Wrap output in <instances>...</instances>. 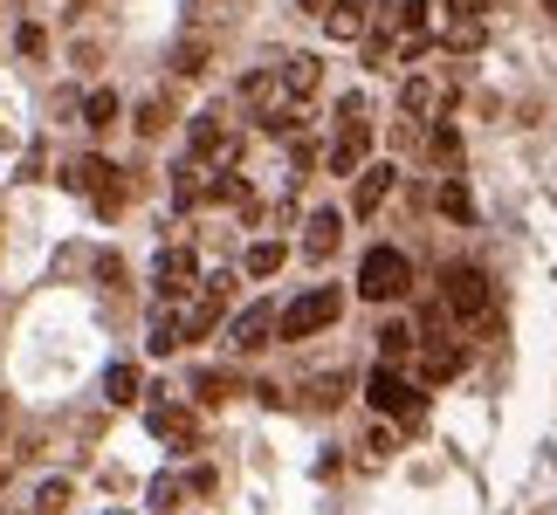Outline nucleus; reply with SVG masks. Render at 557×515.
<instances>
[{"label": "nucleus", "mask_w": 557, "mask_h": 515, "mask_svg": "<svg viewBox=\"0 0 557 515\" xmlns=\"http://www.w3.org/2000/svg\"><path fill=\"white\" fill-rule=\"evenodd\" d=\"M406 289H413V262H406L399 248H366V262H358V296H366V303H399Z\"/></svg>", "instance_id": "nucleus-1"}, {"label": "nucleus", "mask_w": 557, "mask_h": 515, "mask_svg": "<svg viewBox=\"0 0 557 515\" xmlns=\"http://www.w3.org/2000/svg\"><path fill=\"white\" fill-rule=\"evenodd\" d=\"M337 310H345V296H337L331 282H317V289H304L283 316H275V337H289V343H296V337H317V330L337 324Z\"/></svg>", "instance_id": "nucleus-2"}, {"label": "nucleus", "mask_w": 557, "mask_h": 515, "mask_svg": "<svg viewBox=\"0 0 557 515\" xmlns=\"http://www.w3.org/2000/svg\"><path fill=\"white\" fill-rule=\"evenodd\" d=\"M441 310L455 316V324H475V316L488 310V275H482V268H468V262H461V268H447V275H441Z\"/></svg>", "instance_id": "nucleus-3"}, {"label": "nucleus", "mask_w": 557, "mask_h": 515, "mask_svg": "<svg viewBox=\"0 0 557 515\" xmlns=\"http://www.w3.org/2000/svg\"><path fill=\"white\" fill-rule=\"evenodd\" d=\"M227 296H234V275H207V282L193 289V303L180 310V343H193V337H207L213 324H221Z\"/></svg>", "instance_id": "nucleus-4"}, {"label": "nucleus", "mask_w": 557, "mask_h": 515, "mask_svg": "<svg viewBox=\"0 0 557 515\" xmlns=\"http://www.w3.org/2000/svg\"><path fill=\"white\" fill-rule=\"evenodd\" d=\"M461 372H468V343H461V337L420 330V378H426V385H447V378H461Z\"/></svg>", "instance_id": "nucleus-5"}, {"label": "nucleus", "mask_w": 557, "mask_h": 515, "mask_svg": "<svg viewBox=\"0 0 557 515\" xmlns=\"http://www.w3.org/2000/svg\"><path fill=\"white\" fill-rule=\"evenodd\" d=\"M152 282H159V303H173V296H186L193 282H200V254H193V248H159V262H152Z\"/></svg>", "instance_id": "nucleus-6"}, {"label": "nucleus", "mask_w": 557, "mask_h": 515, "mask_svg": "<svg viewBox=\"0 0 557 515\" xmlns=\"http://www.w3.org/2000/svg\"><path fill=\"white\" fill-rule=\"evenodd\" d=\"M70 186H76V192H97V206H103V213L124 200V179H117V165H111V159H76V165H70Z\"/></svg>", "instance_id": "nucleus-7"}, {"label": "nucleus", "mask_w": 557, "mask_h": 515, "mask_svg": "<svg viewBox=\"0 0 557 515\" xmlns=\"http://www.w3.org/2000/svg\"><path fill=\"white\" fill-rule=\"evenodd\" d=\"M275 316H283L275 303H248V310L227 324V343H234L242 357H248V351H262V343H275Z\"/></svg>", "instance_id": "nucleus-8"}, {"label": "nucleus", "mask_w": 557, "mask_h": 515, "mask_svg": "<svg viewBox=\"0 0 557 515\" xmlns=\"http://www.w3.org/2000/svg\"><path fill=\"white\" fill-rule=\"evenodd\" d=\"M366 405H379V413H406V419H420V405H413V392H406V378L393 372V364H379V372L366 378Z\"/></svg>", "instance_id": "nucleus-9"}, {"label": "nucleus", "mask_w": 557, "mask_h": 515, "mask_svg": "<svg viewBox=\"0 0 557 515\" xmlns=\"http://www.w3.org/2000/svg\"><path fill=\"white\" fill-rule=\"evenodd\" d=\"M399 186V165H358V179H351V213H379L385 206V192Z\"/></svg>", "instance_id": "nucleus-10"}, {"label": "nucleus", "mask_w": 557, "mask_h": 515, "mask_svg": "<svg viewBox=\"0 0 557 515\" xmlns=\"http://www.w3.org/2000/svg\"><path fill=\"white\" fill-rule=\"evenodd\" d=\"M372 159V124H351V131H337V145H331V172L337 179H358V165Z\"/></svg>", "instance_id": "nucleus-11"}, {"label": "nucleus", "mask_w": 557, "mask_h": 515, "mask_svg": "<svg viewBox=\"0 0 557 515\" xmlns=\"http://www.w3.org/2000/svg\"><path fill=\"white\" fill-rule=\"evenodd\" d=\"M434 111H441V83H434V76H406V83H399V117L426 124Z\"/></svg>", "instance_id": "nucleus-12"}, {"label": "nucleus", "mask_w": 557, "mask_h": 515, "mask_svg": "<svg viewBox=\"0 0 557 515\" xmlns=\"http://www.w3.org/2000/svg\"><path fill=\"white\" fill-rule=\"evenodd\" d=\"M275 76H283V97L289 103H304V97H317V83H324V62H317V55H289Z\"/></svg>", "instance_id": "nucleus-13"}, {"label": "nucleus", "mask_w": 557, "mask_h": 515, "mask_svg": "<svg viewBox=\"0 0 557 515\" xmlns=\"http://www.w3.org/2000/svg\"><path fill=\"white\" fill-rule=\"evenodd\" d=\"M337 241H345V221H337V213H310V227H304V254H310V262H331Z\"/></svg>", "instance_id": "nucleus-14"}, {"label": "nucleus", "mask_w": 557, "mask_h": 515, "mask_svg": "<svg viewBox=\"0 0 557 515\" xmlns=\"http://www.w3.org/2000/svg\"><path fill=\"white\" fill-rule=\"evenodd\" d=\"M145 419H152V434H159V440H173V447H186L193 434H200V419L180 413V405H165V399H152V413H145Z\"/></svg>", "instance_id": "nucleus-15"}, {"label": "nucleus", "mask_w": 557, "mask_h": 515, "mask_svg": "<svg viewBox=\"0 0 557 515\" xmlns=\"http://www.w3.org/2000/svg\"><path fill=\"white\" fill-rule=\"evenodd\" d=\"M242 97L255 103V111H269V103H283V76H275V70H248L242 76Z\"/></svg>", "instance_id": "nucleus-16"}, {"label": "nucleus", "mask_w": 557, "mask_h": 515, "mask_svg": "<svg viewBox=\"0 0 557 515\" xmlns=\"http://www.w3.org/2000/svg\"><path fill=\"white\" fill-rule=\"evenodd\" d=\"M434 206L447 213V221H461V227H468V221H475V200H468V186L455 179V172H447V186L434 192Z\"/></svg>", "instance_id": "nucleus-17"}, {"label": "nucleus", "mask_w": 557, "mask_h": 515, "mask_svg": "<svg viewBox=\"0 0 557 515\" xmlns=\"http://www.w3.org/2000/svg\"><path fill=\"white\" fill-rule=\"evenodd\" d=\"M304 399L317 405V413H337V405H345V372H324V378H310V385H304Z\"/></svg>", "instance_id": "nucleus-18"}, {"label": "nucleus", "mask_w": 557, "mask_h": 515, "mask_svg": "<svg viewBox=\"0 0 557 515\" xmlns=\"http://www.w3.org/2000/svg\"><path fill=\"white\" fill-rule=\"evenodd\" d=\"M83 124H90V131H111V124H117V90H90V103H83Z\"/></svg>", "instance_id": "nucleus-19"}, {"label": "nucleus", "mask_w": 557, "mask_h": 515, "mask_svg": "<svg viewBox=\"0 0 557 515\" xmlns=\"http://www.w3.org/2000/svg\"><path fill=\"white\" fill-rule=\"evenodd\" d=\"M165 351H180V310L173 303L152 316V357H165Z\"/></svg>", "instance_id": "nucleus-20"}, {"label": "nucleus", "mask_w": 557, "mask_h": 515, "mask_svg": "<svg viewBox=\"0 0 557 515\" xmlns=\"http://www.w3.org/2000/svg\"><path fill=\"white\" fill-rule=\"evenodd\" d=\"M165 124H173V103H165V97H145L138 103V138H159Z\"/></svg>", "instance_id": "nucleus-21"}, {"label": "nucleus", "mask_w": 557, "mask_h": 515, "mask_svg": "<svg viewBox=\"0 0 557 515\" xmlns=\"http://www.w3.org/2000/svg\"><path fill=\"white\" fill-rule=\"evenodd\" d=\"M103 392H111L117 405H132L138 399V364H111V372H103Z\"/></svg>", "instance_id": "nucleus-22"}, {"label": "nucleus", "mask_w": 557, "mask_h": 515, "mask_svg": "<svg viewBox=\"0 0 557 515\" xmlns=\"http://www.w3.org/2000/svg\"><path fill=\"white\" fill-rule=\"evenodd\" d=\"M413 343H420V337L406 330V324H385V330H379V357H385V364H399L406 351H413Z\"/></svg>", "instance_id": "nucleus-23"}, {"label": "nucleus", "mask_w": 557, "mask_h": 515, "mask_svg": "<svg viewBox=\"0 0 557 515\" xmlns=\"http://www.w3.org/2000/svg\"><path fill=\"white\" fill-rule=\"evenodd\" d=\"M283 268V241H255L248 248V275H275Z\"/></svg>", "instance_id": "nucleus-24"}, {"label": "nucleus", "mask_w": 557, "mask_h": 515, "mask_svg": "<svg viewBox=\"0 0 557 515\" xmlns=\"http://www.w3.org/2000/svg\"><path fill=\"white\" fill-rule=\"evenodd\" d=\"M434 159L455 172V159H461V131H455V124H434Z\"/></svg>", "instance_id": "nucleus-25"}, {"label": "nucleus", "mask_w": 557, "mask_h": 515, "mask_svg": "<svg viewBox=\"0 0 557 515\" xmlns=\"http://www.w3.org/2000/svg\"><path fill=\"white\" fill-rule=\"evenodd\" d=\"M35 508L41 515H62V508H70V481H41L35 488Z\"/></svg>", "instance_id": "nucleus-26"}, {"label": "nucleus", "mask_w": 557, "mask_h": 515, "mask_svg": "<svg viewBox=\"0 0 557 515\" xmlns=\"http://www.w3.org/2000/svg\"><path fill=\"white\" fill-rule=\"evenodd\" d=\"M351 124H372L366 97H345V103H337V131H351Z\"/></svg>", "instance_id": "nucleus-27"}, {"label": "nucleus", "mask_w": 557, "mask_h": 515, "mask_svg": "<svg viewBox=\"0 0 557 515\" xmlns=\"http://www.w3.org/2000/svg\"><path fill=\"white\" fill-rule=\"evenodd\" d=\"M173 70H180V76H200V70H207V49H193V41H186V49L173 55Z\"/></svg>", "instance_id": "nucleus-28"}, {"label": "nucleus", "mask_w": 557, "mask_h": 515, "mask_svg": "<svg viewBox=\"0 0 557 515\" xmlns=\"http://www.w3.org/2000/svg\"><path fill=\"white\" fill-rule=\"evenodd\" d=\"M447 49H482V21H461V28L447 35Z\"/></svg>", "instance_id": "nucleus-29"}, {"label": "nucleus", "mask_w": 557, "mask_h": 515, "mask_svg": "<svg viewBox=\"0 0 557 515\" xmlns=\"http://www.w3.org/2000/svg\"><path fill=\"white\" fill-rule=\"evenodd\" d=\"M227 392H234V385H227L221 372H207V378H200V399H227Z\"/></svg>", "instance_id": "nucleus-30"}, {"label": "nucleus", "mask_w": 557, "mask_h": 515, "mask_svg": "<svg viewBox=\"0 0 557 515\" xmlns=\"http://www.w3.org/2000/svg\"><path fill=\"white\" fill-rule=\"evenodd\" d=\"M296 8H304V14H324V8H331V0H296Z\"/></svg>", "instance_id": "nucleus-31"}, {"label": "nucleus", "mask_w": 557, "mask_h": 515, "mask_svg": "<svg viewBox=\"0 0 557 515\" xmlns=\"http://www.w3.org/2000/svg\"><path fill=\"white\" fill-rule=\"evenodd\" d=\"M8 467H14V461H8V454H0V481H8Z\"/></svg>", "instance_id": "nucleus-32"}, {"label": "nucleus", "mask_w": 557, "mask_h": 515, "mask_svg": "<svg viewBox=\"0 0 557 515\" xmlns=\"http://www.w3.org/2000/svg\"><path fill=\"white\" fill-rule=\"evenodd\" d=\"M0 515H21V508H0Z\"/></svg>", "instance_id": "nucleus-33"}, {"label": "nucleus", "mask_w": 557, "mask_h": 515, "mask_svg": "<svg viewBox=\"0 0 557 515\" xmlns=\"http://www.w3.org/2000/svg\"><path fill=\"white\" fill-rule=\"evenodd\" d=\"M550 14H557V0H550Z\"/></svg>", "instance_id": "nucleus-34"}, {"label": "nucleus", "mask_w": 557, "mask_h": 515, "mask_svg": "<svg viewBox=\"0 0 557 515\" xmlns=\"http://www.w3.org/2000/svg\"><path fill=\"white\" fill-rule=\"evenodd\" d=\"M0 440H8V434H0Z\"/></svg>", "instance_id": "nucleus-35"}]
</instances>
